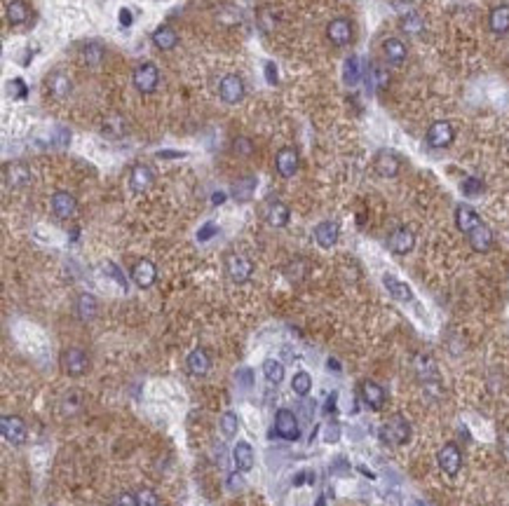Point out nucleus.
I'll use <instances>...</instances> for the list:
<instances>
[{"label": "nucleus", "instance_id": "53", "mask_svg": "<svg viewBox=\"0 0 509 506\" xmlns=\"http://www.w3.org/2000/svg\"><path fill=\"white\" fill-rule=\"evenodd\" d=\"M221 202H223V195L219 193V195H214V204H221Z\"/></svg>", "mask_w": 509, "mask_h": 506}, {"label": "nucleus", "instance_id": "3", "mask_svg": "<svg viewBox=\"0 0 509 506\" xmlns=\"http://www.w3.org/2000/svg\"><path fill=\"white\" fill-rule=\"evenodd\" d=\"M425 141L430 148H449L453 141H456V127L451 125L449 120H437L432 122L430 129H427L425 134Z\"/></svg>", "mask_w": 509, "mask_h": 506}, {"label": "nucleus", "instance_id": "8", "mask_svg": "<svg viewBox=\"0 0 509 506\" xmlns=\"http://www.w3.org/2000/svg\"><path fill=\"white\" fill-rule=\"evenodd\" d=\"M31 181H33V174H31V169L24 162H8L3 166V183L8 188L22 190L31 185Z\"/></svg>", "mask_w": 509, "mask_h": 506}, {"label": "nucleus", "instance_id": "42", "mask_svg": "<svg viewBox=\"0 0 509 506\" xmlns=\"http://www.w3.org/2000/svg\"><path fill=\"white\" fill-rule=\"evenodd\" d=\"M233 150H235V155L249 157V155H253L256 146H253V141L249 137H237V139L233 141Z\"/></svg>", "mask_w": 509, "mask_h": 506}, {"label": "nucleus", "instance_id": "47", "mask_svg": "<svg viewBox=\"0 0 509 506\" xmlns=\"http://www.w3.org/2000/svg\"><path fill=\"white\" fill-rule=\"evenodd\" d=\"M117 19H120L122 26H132L134 24V17H132V12H129L127 8H122L120 10V15H117Z\"/></svg>", "mask_w": 509, "mask_h": 506}, {"label": "nucleus", "instance_id": "32", "mask_svg": "<svg viewBox=\"0 0 509 506\" xmlns=\"http://www.w3.org/2000/svg\"><path fill=\"white\" fill-rule=\"evenodd\" d=\"M362 78H364L362 61H359V57H350V59L345 61V66H343V80H345V85H347V87H357V85L362 82Z\"/></svg>", "mask_w": 509, "mask_h": 506}, {"label": "nucleus", "instance_id": "20", "mask_svg": "<svg viewBox=\"0 0 509 506\" xmlns=\"http://www.w3.org/2000/svg\"><path fill=\"white\" fill-rule=\"evenodd\" d=\"M132 279L139 288H151L155 283V279H158V268L144 258V261H139L132 268Z\"/></svg>", "mask_w": 509, "mask_h": 506}, {"label": "nucleus", "instance_id": "4", "mask_svg": "<svg viewBox=\"0 0 509 506\" xmlns=\"http://www.w3.org/2000/svg\"><path fill=\"white\" fill-rule=\"evenodd\" d=\"M226 272L235 283H247L253 274V263L247 256H242V253H228Z\"/></svg>", "mask_w": 509, "mask_h": 506}, {"label": "nucleus", "instance_id": "22", "mask_svg": "<svg viewBox=\"0 0 509 506\" xmlns=\"http://www.w3.org/2000/svg\"><path fill=\"white\" fill-rule=\"evenodd\" d=\"M479 223H483V220H481V216L474 211V209H472L469 204H458V209H456L458 230H460L462 234H469Z\"/></svg>", "mask_w": 509, "mask_h": 506}, {"label": "nucleus", "instance_id": "34", "mask_svg": "<svg viewBox=\"0 0 509 506\" xmlns=\"http://www.w3.org/2000/svg\"><path fill=\"white\" fill-rule=\"evenodd\" d=\"M83 405H85L83 392H78V390L66 392L64 399H61V412H64V415H76V412L83 410Z\"/></svg>", "mask_w": 509, "mask_h": 506}, {"label": "nucleus", "instance_id": "19", "mask_svg": "<svg viewBox=\"0 0 509 506\" xmlns=\"http://www.w3.org/2000/svg\"><path fill=\"white\" fill-rule=\"evenodd\" d=\"M275 169L282 178H291L298 171V152L296 148H282L275 155Z\"/></svg>", "mask_w": 509, "mask_h": 506}, {"label": "nucleus", "instance_id": "39", "mask_svg": "<svg viewBox=\"0 0 509 506\" xmlns=\"http://www.w3.org/2000/svg\"><path fill=\"white\" fill-rule=\"evenodd\" d=\"M399 28L403 30V33H411V35H420L425 30V21L420 19V15H415V12H411V15H403L401 19H399Z\"/></svg>", "mask_w": 509, "mask_h": 506}, {"label": "nucleus", "instance_id": "49", "mask_svg": "<svg viewBox=\"0 0 509 506\" xmlns=\"http://www.w3.org/2000/svg\"><path fill=\"white\" fill-rule=\"evenodd\" d=\"M214 232H216V225H214V223H207V225H204L202 230H200V234H197V237H200L202 242H207V239L212 237Z\"/></svg>", "mask_w": 509, "mask_h": 506}, {"label": "nucleus", "instance_id": "1", "mask_svg": "<svg viewBox=\"0 0 509 506\" xmlns=\"http://www.w3.org/2000/svg\"><path fill=\"white\" fill-rule=\"evenodd\" d=\"M381 438L387 446H403V443L411 441V424L401 415L390 417L381 427Z\"/></svg>", "mask_w": 509, "mask_h": 506}, {"label": "nucleus", "instance_id": "45", "mask_svg": "<svg viewBox=\"0 0 509 506\" xmlns=\"http://www.w3.org/2000/svg\"><path fill=\"white\" fill-rule=\"evenodd\" d=\"M68 143H71V132L64 127H57L54 129V134H52V146H57V148H66Z\"/></svg>", "mask_w": 509, "mask_h": 506}, {"label": "nucleus", "instance_id": "7", "mask_svg": "<svg viewBox=\"0 0 509 506\" xmlns=\"http://www.w3.org/2000/svg\"><path fill=\"white\" fill-rule=\"evenodd\" d=\"M437 464L446 476H451V478L458 476V471H460V466H462L460 448H458L456 443H444L442 450L437 453Z\"/></svg>", "mask_w": 509, "mask_h": 506}, {"label": "nucleus", "instance_id": "27", "mask_svg": "<svg viewBox=\"0 0 509 506\" xmlns=\"http://www.w3.org/2000/svg\"><path fill=\"white\" fill-rule=\"evenodd\" d=\"M488 28L495 35H505L509 33V5H498V8L490 10L488 15Z\"/></svg>", "mask_w": 509, "mask_h": 506}, {"label": "nucleus", "instance_id": "48", "mask_svg": "<svg viewBox=\"0 0 509 506\" xmlns=\"http://www.w3.org/2000/svg\"><path fill=\"white\" fill-rule=\"evenodd\" d=\"M265 78H268L270 85L277 82V66L275 64H265Z\"/></svg>", "mask_w": 509, "mask_h": 506}, {"label": "nucleus", "instance_id": "11", "mask_svg": "<svg viewBox=\"0 0 509 506\" xmlns=\"http://www.w3.org/2000/svg\"><path fill=\"white\" fill-rule=\"evenodd\" d=\"M275 431L284 441H296L301 436V429H298V419L294 415V410L289 408H279L275 412Z\"/></svg>", "mask_w": 509, "mask_h": 506}, {"label": "nucleus", "instance_id": "37", "mask_svg": "<svg viewBox=\"0 0 509 506\" xmlns=\"http://www.w3.org/2000/svg\"><path fill=\"white\" fill-rule=\"evenodd\" d=\"M263 378L270 385H279L284 380V363L277 359H265L263 361Z\"/></svg>", "mask_w": 509, "mask_h": 506}, {"label": "nucleus", "instance_id": "46", "mask_svg": "<svg viewBox=\"0 0 509 506\" xmlns=\"http://www.w3.org/2000/svg\"><path fill=\"white\" fill-rule=\"evenodd\" d=\"M110 506H139V504H136V495H132V492H117L110 499Z\"/></svg>", "mask_w": 509, "mask_h": 506}, {"label": "nucleus", "instance_id": "18", "mask_svg": "<svg viewBox=\"0 0 509 506\" xmlns=\"http://www.w3.org/2000/svg\"><path fill=\"white\" fill-rule=\"evenodd\" d=\"M467 242L476 253H488L490 249H493V242H495L493 230H490L486 223H479L467 234Z\"/></svg>", "mask_w": 509, "mask_h": 506}, {"label": "nucleus", "instance_id": "38", "mask_svg": "<svg viewBox=\"0 0 509 506\" xmlns=\"http://www.w3.org/2000/svg\"><path fill=\"white\" fill-rule=\"evenodd\" d=\"M219 427H221V436L226 438V441H231V438L237 434V429H240V419H237V415H235L233 410H226L221 415V419H219Z\"/></svg>", "mask_w": 509, "mask_h": 506}, {"label": "nucleus", "instance_id": "36", "mask_svg": "<svg viewBox=\"0 0 509 506\" xmlns=\"http://www.w3.org/2000/svg\"><path fill=\"white\" fill-rule=\"evenodd\" d=\"M415 370H418L420 380H437L439 378L437 366H434L432 356H427V354H418V356H415Z\"/></svg>", "mask_w": 509, "mask_h": 506}, {"label": "nucleus", "instance_id": "21", "mask_svg": "<svg viewBox=\"0 0 509 506\" xmlns=\"http://www.w3.org/2000/svg\"><path fill=\"white\" fill-rule=\"evenodd\" d=\"M233 462L237 466L240 473H249L253 464H256V457H253V448L247 441H240L237 446L233 448Z\"/></svg>", "mask_w": 509, "mask_h": 506}, {"label": "nucleus", "instance_id": "52", "mask_svg": "<svg viewBox=\"0 0 509 506\" xmlns=\"http://www.w3.org/2000/svg\"><path fill=\"white\" fill-rule=\"evenodd\" d=\"M160 157H183V152H160Z\"/></svg>", "mask_w": 509, "mask_h": 506}, {"label": "nucleus", "instance_id": "13", "mask_svg": "<svg viewBox=\"0 0 509 506\" xmlns=\"http://www.w3.org/2000/svg\"><path fill=\"white\" fill-rule=\"evenodd\" d=\"M219 96L226 103H231V106L233 103H240L242 98H244V80L240 76H235V73L226 76L219 85Z\"/></svg>", "mask_w": 509, "mask_h": 506}, {"label": "nucleus", "instance_id": "33", "mask_svg": "<svg viewBox=\"0 0 509 506\" xmlns=\"http://www.w3.org/2000/svg\"><path fill=\"white\" fill-rule=\"evenodd\" d=\"M256 176H244L240 178L237 183L233 185V197L235 202H249L253 197V190H256Z\"/></svg>", "mask_w": 509, "mask_h": 506}, {"label": "nucleus", "instance_id": "29", "mask_svg": "<svg viewBox=\"0 0 509 506\" xmlns=\"http://www.w3.org/2000/svg\"><path fill=\"white\" fill-rule=\"evenodd\" d=\"M99 312V302L92 293H80L76 300V314L80 322H92Z\"/></svg>", "mask_w": 509, "mask_h": 506}, {"label": "nucleus", "instance_id": "6", "mask_svg": "<svg viewBox=\"0 0 509 506\" xmlns=\"http://www.w3.org/2000/svg\"><path fill=\"white\" fill-rule=\"evenodd\" d=\"M326 38L333 47H345L350 45L352 38H355V28H352V21L345 19V17H336V19L328 21L326 26Z\"/></svg>", "mask_w": 509, "mask_h": 506}, {"label": "nucleus", "instance_id": "35", "mask_svg": "<svg viewBox=\"0 0 509 506\" xmlns=\"http://www.w3.org/2000/svg\"><path fill=\"white\" fill-rule=\"evenodd\" d=\"M28 19V5L24 0H12L8 3V21L12 26H19Z\"/></svg>", "mask_w": 509, "mask_h": 506}, {"label": "nucleus", "instance_id": "12", "mask_svg": "<svg viewBox=\"0 0 509 506\" xmlns=\"http://www.w3.org/2000/svg\"><path fill=\"white\" fill-rule=\"evenodd\" d=\"M374 169L378 176L383 178H394L401 171V159L392 150H378L374 157Z\"/></svg>", "mask_w": 509, "mask_h": 506}, {"label": "nucleus", "instance_id": "50", "mask_svg": "<svg viewBox=\"0 0 509 506\" xmlns=\"http://www.w3.org/2000/svg\"><path fill=\"white\" fill-rule=\"evenodd\" d=\"M502 453H505V457H509V431L502 434Z\"/></svg>", "mask_w": 509, "mask_h": 506}, {"label": "nucleus", "instance_id": "40", "mask_svg": "<svg viewBox=\"0 0 509 506\" xmlns=\"http://www.w3.org/2000/svg\"><path fill=\"white\" fill-rule=\"evenodd\" d=\"M291 390H294L298 396H308L310 390H312V378H310L306 370H298L294 375V380H291Z\"/></svg>", "mask_w": 509, "mask_h": 506}, {"label": "nucleus", "instance_id": "2", "mask_svg": "<svg viewBox=\"0 0 509 506\" xmlns=\"http://www.w3.org/2000/svg\"><path fill=\"white\" fill-rule=\"evenodd\" d=\"M132 82H134V87L141 91V94H153V91L158 89V85H160V71H158V66L151 64V61H146V64H139L134 69Z\"/></svg>", "mask_w": 509, "mask_h": 506}, {"label": "nucleus", "instance_id": "16", "mask_svg": "<svg viewBox=\"0 0 509 506\" xmlns=\"http://www.w3.org/2000/svg\"><path fill=\"white\" fill-rule=\"evenodd\" d=\"M155 183V174L153 169L148 164H134L132 171H129V188L134 190V193H146V190H151Z\"/></svg>", "mask_w": 509, "mask_h": 506}, {"label": "nucleus", "instance_id": "41", "mask_svg": "<svg viewBox=\"0 0 509 506\" xmlns=\"http://www.w3.org/2000/svg\"><path fill=\"white\" fill-rule=\"evenodd\" d=\"M103 54H106V49H103L99 42H90V45H85L83 49V59L87 66H99L103 59Z\"/></svg>", "mask_w": 509, "mask_h": 506}, {"label": "nucleus", "instance_id": "15", "mask_svg": "<svg viewBox=\"0 0 509 506\" xmlns=\"http://www.w3.org/2000/svg\"><path fill=\"white\" fill-rule=\"evenodd\" d=\"M359 394H362V401L371 410H381L385 405V401H387V394H385L383 387L374 380H364L362 385H359Z\"/></svg>", "mask_w": 509, "mask_h": 506}, {"label": "nucleus", "instance_id": "23", "mask_svg": "<svg viewBox=\"0 0 509 506\" xmlns=\"http://www.w3.org/2000/svg\"><path fill=\"white\" fill-rule=\"evenodd\" d=\"M383 286L387 288V293L392 295L394 300H399V302H411L413 300L411 286L403 283L401 279H397L394 274H383Z\"/></svg>", "mask_w": 509, "mask_h": 506}, {"label": "nucleus", "instance_id": "28", "mask_svg": "<svg viewBox=\"0 0 509 506\" xmlns=\"http://www.w3.org/2000/svg\"><path fill=\"white\" fill-rule=\"evenodd\" d=\"M209 368H212V359H209L207 349L197 347L192 349L188 354V370L192 375H197V378H202V375L209 373Z\"/></svg>", "mask_w": 509, "mask_h": 506}, {"label": "nucleus", "instance_id": "10", "mask_svg": "<svg viewBox=\"0 0 509 506\" xmlns=\"http://www.w3.org/2000/svg\"><path fill=\"white\" fill-rule=\"evenodd\" d=\"M415 246V234L411 227L401 225L397 227V230L390 232L387 237V249L394 253V256H406V253H411Z\"/></svg>", "mask_w": 509, "mask_h": 506}, {"label": "nucleus", "instance_id": "43", "mask_svg": "<svg viewBox=\"0 0 509 506\" xmlns=\"http://www.w3.org/2000/svg\"><path fill=\"white\" fill-rule=\"evenodd\" d=\"M136 504L139 506H160V497H158V492L151 490V487H144V490L136 492Z\"/></svg>", "mask_w": 509, "mask_h": 506}, {"label": "nucleus", "instance_id": "9", "mask_svg": "<svg viewBox=\"0 0 509 506\" xmlns=\"http://www.w3.org/2000/svg\"><path fill=\"white\" fill-rule=\"evenodd\" d=\"M61 366L71 378H80V375L87 373V368H90V359H87V354L83 349L78 347H68L64 349V354H61Z\"/></svg>", "mask_w": 509, "mask_h": 506}, {"label": "nucleus", "instance_id": "25", "mask_svg": "<svg viewBox=\"0 0 509 506\" xmlns=\"http://www.w3.org/2000/svg\"><path fill=\"white\" fill-rule=\"evenodd\" d=\"M406 54H408V49L399 38H387L383 42V57L387 64H392V66L403 64V61H406Z\"/></svg>", "mask_w": 509, "mask_h": 506}, {"label": "nucleus", "instance_id": "51", "mask_svg": "<svg viewBox=\"0 0 509 506\" xmlns=\"http://www.w3.org/2000/svg\"><path fill=\"white\" fill-rule=\"evenodd\" d=\"M338 441V427H333V429H328V434H326V443H336Z\"/></svg>", "mask_w": 509, "mask_h": 506}, {"label": "nucleus", "instance_id": "17", "mask_svg": "<svg viewBox=\"0 0 509 506\" xmlns=\"http://www.w3.org/2000/svg\"><path fill=\"white\" fill-rule=\"evenodd\" d=\"M338 239H340V225L336 220H322V223L315 227V242H317L322 249L336 246Z\"/></svg>", "mask_w": 509, "mask_h": 506}, {"label": "nucleus", "instance_id": "26", "mask_svg": "<svg viewBox=\"0 0 509 506\" xmlns=\"http://www.w3.org/2000/svg\"><path fill=\"white\" fill-rule=\"evenodd\" d=\"M291 218V211L284 202H270L268 209H265V220H268L270 227H287Z\"/></svg>", "mask_w": 509, "mask_h": 506}, {"label": "nucleus", "instance_id": "14", "mask_svg": "<svg viewBox=\"0 0 509 506\" xmlns=\"http://www.w3.org/2000/svg\"><path fill=\"white\" fill-rule=\"evenodd\" d=\"M52 213L59 220H71L78 213V200L66 190H59V193L52 195Z\"/></svg>", "mask_w": 509, "mask_h": 506}, {"label": "nucleus", "instance_id": "30", "mask_svg": "<svg viewBox=\"0 0 509 506\" xmlns=\"http://www.w3.org/2000/svg\"><path fill=\"white\" fill-rule=\"evenodd\" d=\"M366 82H369V87L376 89V91L387 89V85H390V71L385 69V66H381V64H371L369 69H366Z\"/></svg>", "mask_w": 509, "mask_h": 506}, {"label": "nucleus", "instance_id": "31", "mask_svg": "<svg viewBox=\"0 0 509 506\" xmlns=\"http://www.w3.org/2000/svg\"><path fill=\"white\" fill-rule=\"evenodd\" d=\"M153 45L158 47V49H162V52H169V49H174L178 45V35H176V30H174L172 26H160V28H155V33H153Z\"/></svg>", "mask_w": 509, "mask_h": 506}, {"label": "nucleus", "instance_id": "24", "mask_svg": "<svg viewBox=\"0 0 509 506\" xmlns=\"http://www.w3.org/2000/svg\"><path fill=\"white\" fill-rule=\"evenodd\" d=\"M47 89L54 98H66L73 91V80L61 71H54L52 76L47 78Z\"/></svg>", "mask_w": 509, "mask_h": 506}, {"label": "nucleus", "instance_id": "5", "mask_svg": "<svg viewBox=\"0 0 509 506\" xmlns=\"http://www.w3.org/2000/svg\"><path fill=\"white\" fill-rule=\"evenodd\" d=\"M0 434L12 446H22V443H26V436H28L26 422L17 415H3L0 417Z\"/></svg>", "mask_w": 509, "mask_h": 506}, {"label": "nucleus", "instance_id": "44", "mask_svg": "<svg viewBox=\"0 0 509 506\" xmlns=\"http://www.w3.org/2000/svg\"><path fill=\"white\" fill-rule=\"evenodd\" d=\"M462 193H465V195H469V197L481 195V193H483V183L479 181V178H474V176L465 178V181H462Z\"/></svg>", "mask_w": 509, "mask_h": 506}]
</instances>
